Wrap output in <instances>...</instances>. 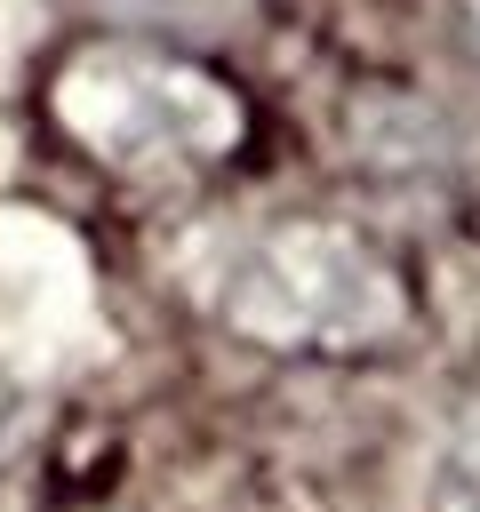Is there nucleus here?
I'll use <instances>...</instances> for the list:
<instances>
[{"label":"nucleus","instance_id":"1","mask_svg":"<svg viewBox=\"0 0 480 512\" xmlns=\"http://www.w3.org/2000/svg\"><path fill=\"white\" fill-rule=\"evenodd\" d=\"M192 296L216 328L272 344V352H376L408 328V288L360 240L328 216H280L240 224L192 256Z\"/></svg>","mask_w":480,"mask_h":512},{"label":"nucleus","instance_id":"2","mask_svg":"<svg viewBox=\"0 0 480 512\" xmlns=\"http://www.w3.org/2000/svg\"><path fill=\"white\" fill-rule=\"evenodd\" d=\"M48 104L88 160H104L112 176H136V184L200 176L240 144V96L216 72L136 48V40L72 48Z\"/></svg>","mask_w":480,"mask_h":512},{"label":"nucleus","instance_id":"3","mask_svg":"<svg viewBox=\"0 0 480 512\" xmlns=\"http://www.w3.org/2000/svg\"><path fill=\"white\" fill-rule=\"evenodd\" d=\"M456 16H464V40L480 48V0H456Z\"/></svg>","mask_w":480,"mask_h":512}]
</instances>
